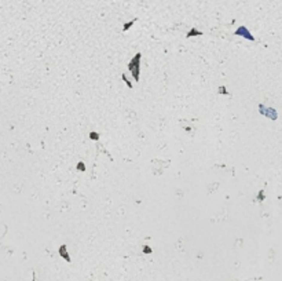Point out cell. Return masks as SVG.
I'll list each match as a JSON object with an SVG mask.
<instances>
[{"mask_svg":"<svg viewBox=\"0 0 282 281\" xmlns=\"http://www.w3.org/2000/svg\"><path fill=\"white\" fill-rule=\"evenodd\" d=\"M139 58H140V54H138L134 58V61L129 64V69L132 70V73H134V77H135V80H139Z\"/></svg>","mask_w":282,"mask_h":281,"instance_id":"1","label":"cell"},{"mask_svg":"<svg viewBox=\"0 0 282 281\" xmlns=\"http://www.w3.org/2000/svg\"><path fill=\"white\" fill-rule=\"evenodd\" d=\"M260 113L267 116L269 119H271V120H277V117H278L277 112L272 109V108H266V106H262V105H260Z\"/></svg>","mask_w":282,"mask_h":281,"instance_id":"2","label":"cell"},{"mask_svg":"<svg viewBox=\"0 0 282 281\" xmlns=\"http://www.w3.org/2000/svg\"><path fill=\"white\" fill-rule=\"evenodd\" d=\"M237 34H242V36H245L246 39H249V40L253 41V36H252V34L248 32V29H246V28H244V26L238 29V31H237Z\"/></svg>","mask_w":282,"mask_h":281,"instance_id":"3","label":"cell"}]
</instances>
